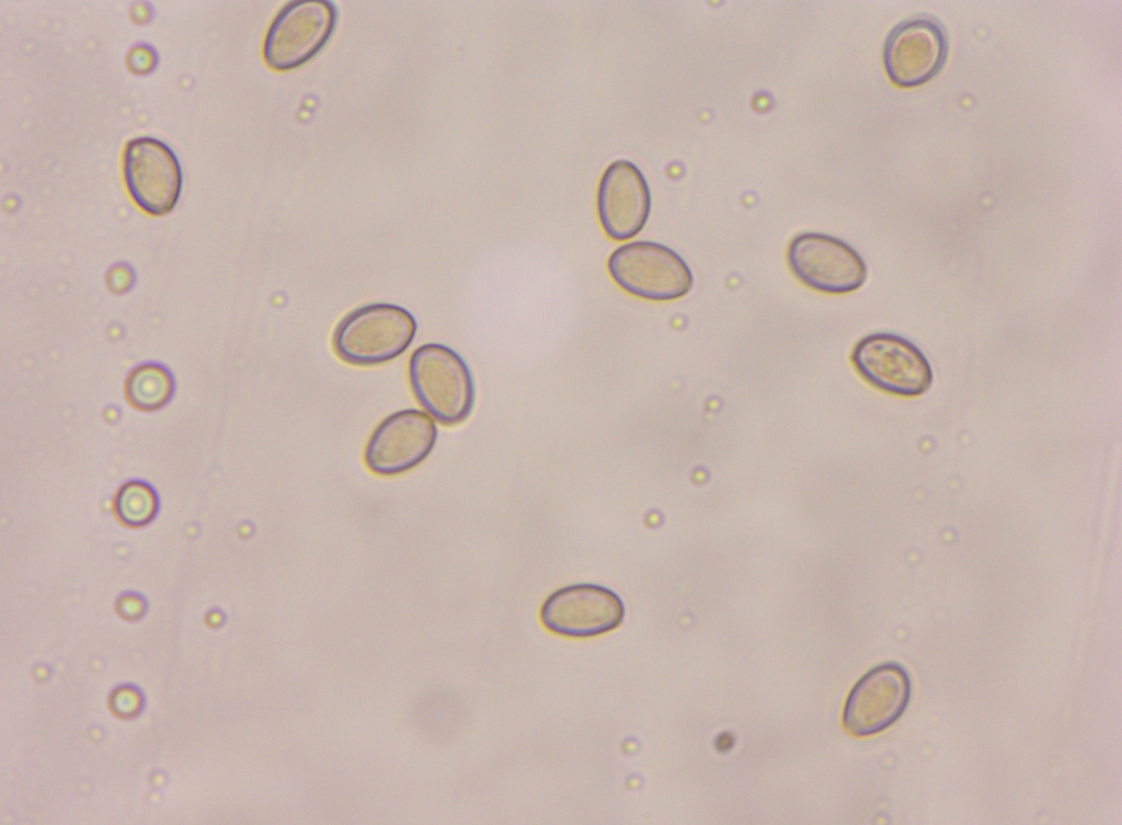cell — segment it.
<instances>
[{
	"instance_id": "obj_1",
	"label": "cell",
	"mask_w": 1122,
	"mask_h": 825,
	"mask_svg": "<svg viewBox=\"0 0 1122 825\" xmlns=\"http://www.w3.org/2000/svg\"><path fill=\"white\" fill-rule=\"evenodd\" d=\"M408 381L421 408L444 426L466 422L473 411V374L448 345L431 342L416 347L408 362Z\"/></svg>"
},
{
	"instance_id": "obj_2",
	"label": "cell",
	"mask_w": 1122,
	"mask_h": 825,
	"mask_svg": "<svg viewBox=\"0 0 1122 825\" xmlns=\"http://www.w3.org/2000/svg\"><path fill=\"white\" fill-rule=\"evenodd\" d=\"M417 332L414 316L391 302H371L347 312L335 325L332 347L344 363L373 367L401 356Z\"/></svg>"
},
{
	"instance_id": "obj_3",
	"label": "cell",
	"mask_w": 1122,
	"mask_h": 825,
	"mask_svg": "<svg viewBox=\"0 0 1122 825\" xmlns=\"http://www.w3.org/2000/svg\"><path fill=\"white\" fill-rule=\"evenodd\" d=\"M606 268L622 291L646 301H674L688 295L694 286L687 262L656 241L636 240L619 245L608 256Z\"/></svg>"
},
{
	"instance_id": "obj_4",
	"label": "cell",
	"mask_w": 1122,
	"mask_h": 825,
	"mask_svg": "<svg viewBox=\"0 0 1122 825\" xmlns=\"http://www.w3.org/2000/svg\"><path fill=\"white\" fill-rule=\"evenodd\" d=\"M857 374L873 388L903 398L925 394L934 382L927 356L911 340L891 332L859 339L850 353Z\"/></svg>"
},
{
	"instance_id": "obj_5",
	"label": "cell",
	"mask_w": 1122,
	"mask_h": 825,
	"mask_svg": "<svg viewBox=\"0 0 1122 825\" xmlns=\"http://www.w3.org/2000/svg\"><path fill=\"white\" fill-rule=\"evenodd\" d=\"M787 264L793 276L808 288L827 294H850L863 286L868 267L846 241L822 232H801L787 248Z\"/></svg>"
},
{
	"instance_id": "obj_6",
	"label": "cell",
	"mask_w": 1122,
	"mask_h": 825,
	"mask_svg": "<svg viewBox=\"0 0 1122 825\" xmlns=\"http://www.w3.org/2000/svg\"><path fill=\"white\" fill-rule=\"evenodd\" d=\"M123 177L131 200L147 215L164 216L180 198L181 165L173 150L160 139L140 136L127 141Z\"/></svg>"
},
{
	"instance_id": "obj_7",
	"label": "cell",
	"mask_w": 1122,
	"mask_h": 825,
	"mask_svg": "<svg viewBox=\"0 0 1122 825\" xmlns=\"http://www.w3.org/2000/svg\"><path fill=\"white\" fill-rule=\"evenodd\" d=\"M437 438L436 422L424 410L396 411L371 432L364 449L365 466L380 477L407 473L428 458Z\"/></svg>"
},
{
	"instance_id": "obj_8",
	"label": "cell",
	"mask_w": 1122,
	"mask_h": 825,
	"mask_svg": "<svg viewBox=\"0 0 1122 825\" xmlns=\"http://www.w3.org/2000/svg\"><path fill=\"white\" fill-rule=\"evenodd\" d=\"M625 615V604L612 589L596 583H574L548 595L539 618L554 634L586 639L616 630Z\"/></svg>"
},
{
	"instance_id": "obj_9",
	"label": "cell",
	"mask_w": 1122,
	"mask_h": 825,
	"mask_svg": "<svg viewBox=\"0 0 1122 825\" xmlns=\"http://www.w3.org/2000/svg\"><path fill=\"white\" fill-rule=\"evenodd\" d=\"M336 10L329 1H296L271 23L263 46L266 64L276 70L296 68L313 57L330 38Z\"/></svg>"
},
{
	"instance_id": "obj_10",
	"label": "cell",
	"mask_w": 1122,
	"mask_h": 825,
	"mask_svg": "<svg viewBox=\"0 0 1122 825\" xmlns=\"http://www.w3.org/2000/svg\"><path fill=\"white\" fill-rule=\"evenodd\" d=\"M949 41L935 18L919 15L895 25L884 42L883 65L890 80L912 88L931 80L944 66Z\"/></svg>"
},
{
	"instance_id": "obj_11",
	"label": "cell",
	"mask_w": 1122,
	"mask_h": 825,
	"mask_svg": "<svg viewBox=\"0 0 1122 825\" xmlns=\"http://www.w3.org/2000/svg\"><path fill=\"white\" fill-rule=\"evenodd\" d=\"M911 678L897 663H883L867 672L847 696L843 724L855 736H870L895 723L906 710Z\"/></svg>"
},
{
	"instance_id": "obj_12",
	"label": "cell",
	"mask_w": 1122,
	"mask_h": 825,
	"mask_svg": "<svg viewBox=\"0 0 1122 825\" xmlns=\"http://www.w3.org/2000/svg\"><path fill=\"white\" fill-rule=\"evenodd\" d=\"M652 207L649 183L640 168L626 159L612 161L596 192V213L605 234L614 241L638 236Z\"/></svg>"
},
{
	"instance_id": "obj_13",
	"label": "cell",
	"mask_w": 1122,
	"mask_h": 825,
	"mask_svg": "<svg viewBox=\"0 0 1122 825\" xmlns=\"http://www.w3.org/2000/svg\"><path fill=\"white\" fill-rule=\"evenodd\" d=\"M123 390L130 406L141 412H153L163 408L172 398L174 380L164 366L144 363L127 374Z\"/></svg>"
},
{
	"instance_id": "obj_14",
	"label": "cell",
	"mask_w": 1122,
	"mask_h": 825,
	"mask_svg": "<svg viewBox=\"0 0 1122 825\" xmlns=\"http://www.w3.org/2000/svg\"><path fill=\"white\" fill-rule=\"evenodd\" d=\"M112 509L122 526L145 527L157 514L158 497L149 484L137 480L128 481L116 490Z\"/></svg>"
},
{
	"instance_id": "obj_15",
	"label": "cell",
	"mask_w": 1122,
	"mask_h": 825,
	"mask_svg": "<svg viewBox=\"0 0 1122 825\" xmlns=\"http://www.w3.org/2000/svg\"><path fill=\"white\" fill-rule=\"evenodd\" d=\"M157 60L156 50L146 44H139L131 47L126 58L129 70L136 75H146L150 72L156 67Z\"/></svg>"
},
{
	"instance_id": "obj_16",
	"label": "cell",
	"mask_w": 1122,
	"mask_h": 825,
	"mask_svg": "<svg viewBox=\"0 0 1122 825\" xmlns=\"http://www.w3.org/2000/svg\"><path fill=\"white\" fill-rule=\"evenodd\" d=\"M113 711L121 718H130L140 707V697L133 688H118L111 698Z\"/></svg>"
},
{
	"instance_id": "obj_17",
	"label": "cell",
	"mask_w": 1122,
	"mask_h": 825,
	"mask_svg": "<svg viewBox=\"0 0 1122 825\" xmlns=\"http://www.w3.org/2000/svg\"><path fill=\"white\" fill-rule=\"evenodd\" d=\"M134 280V272L127 264H115L105 275L107 289L116 295L128 291L133 287Z\"/></svg>"
},
{
	"instance_id": "obj_18",
	"label": "cell",
	"mask_w": 1122,
	"mask_h": 825,
	"mask_svg": "<svg viewBox=\"0 0 1122 825\" xmlns=\"http://www.w3.org/2000/svg\"><path fill=\"white\" fill-rule=\"evenodd\" d=\"M116 611L123 619L133 621L144 614L145 603L139 596L127 594L118 598Z\"/></svg>"
}]
</instances>
